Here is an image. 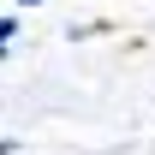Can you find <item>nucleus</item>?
Listing matches in <instances>:
<instances>
[{"instance_id": "f257e3e1", "label": "nucleus", "mask_w": 155, "mask_h": 155, "mask_svg": "<svg viewBox=\"0 0 155 155\" xmlns=\"http://www.w3.org/2000/svg\"><path fill=\"white\" fill-rule=\"evenodd\" d=\"M0 48H18V12L0 18Z\"/></svg>"}, {"instance_id": "f03ea898", "label": "nucleus", "mask_w": 155, "mask_h": 155, "mask_svg": "<svg viewBox=\"0 0 155 155\" xmlns=\"http://www.w3.org/2000/svg\"><path fill=\"white\" fill-rule=\"evenodd\" d=\"M12 6H42V0H12Z\"/></svg>"}]
</instances>
